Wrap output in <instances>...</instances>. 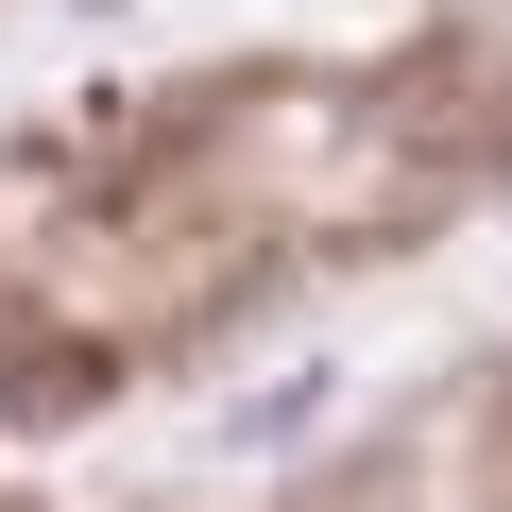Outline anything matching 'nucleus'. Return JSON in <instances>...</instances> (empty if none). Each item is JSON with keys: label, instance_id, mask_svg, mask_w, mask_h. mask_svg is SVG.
Segmentation results:
<instances>
[{"label": "nucleus", "instance_id": "f257e3e1", "mask_svg": "<svg viewBox=\"0 0 512 512\" xmlns=\"http://www.w3.org/2000/svg\"><path fill=\"white\" fill-rule=\"evenodd\" d=\"M325 393H342V376H325V359H308V376H291V393H239V410H222V444H291V427H308V410H325Z\"/></svg>", "mask_w": 512, "mask_h": 512}]
</instances>
